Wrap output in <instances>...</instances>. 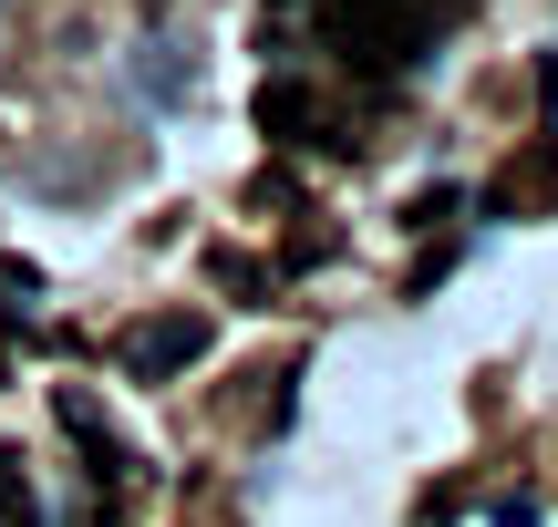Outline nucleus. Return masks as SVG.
Masks as SVG:
<instances>
[{"label":"nucleus","instance_id":"obj_1","mask_svg":"<svg viewBox=\"0 0 558 527\" xmlns=\"http://www.w3.org/2000/svg\"><path fill=\"white\" fill-rule=\"evenodd\" d=\"M331 11V41L362 62H414L424 41V0H320Z\"/></svg>","mask_w":558,"mask_h":527},{"label":"nucleus","instance_id":"obj_2","mask_svg":"<svg viewBox=\"0 0 558 527\" xmlns=\"http://www.w3.org/2000/svg\"><path fill=\"white\" fill-rule=\"evenodd\" d=\"M197 352H207V331H197V321H145L135 342H124V372H135V383H156V372L197 363Z\"/></svg>","mask_w":558,"mask_h":527},{"label":"nucleus","instance_id":"obj_3","mask_svg":"<svg viewBox=\"0 0 558 527\" xmlns=\"http://www.w3.org/2000/svg\"><path fill=\"white\" fill-rule=\"evenodd\" d=\"M259 124H269L279 145H311L320 135V94H311V83H269V94H259Z\"/></svg>","mask_w":558,"mask_h":527},{"label":"nucleus","instance_id":"obj_4","mask_svg":"<svg viewBox=\"0 0 558 527\" xmlns=\"http://www.w3.org/2000/svg\"><path fill=\"white\" fill-rule=\"evenodd\" d=\"M558 197V156H527V176L507 166V186H497V207H548Z\"/></svg>","mask_w":558,"mask_h":527}]
</instances>
